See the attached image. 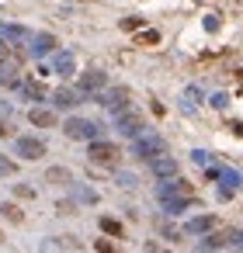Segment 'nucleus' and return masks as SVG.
I'll return each instance as SVG.
<instances>
[{"mask_svg": "<svg viewBox=\"0 0 243 253\" xmlns=\"http://www.w3.org/2000/svg\"><path fill=\"white\" fill-rule=\"evenodd\" d=\"M160 198H163V205L170 211H181V208H188L194 201V187L188 180H174V184H163L160 187Z\"/></svg>", "mask_w": 243, "mask_h": 253, "instance_id": "obj_1", "label": "nucleus"}, {"mask_svg": "<svg viewBox=\"0 0 243 253\" xmlns=\"http://www.w3.org/2000/svg\"><path fill=\"white\" fill-rule=\"evenodd\" d=\"M136 156L146 160V163H153V160H160V156H170V153H167V139L143 132V135L136 139Z\"/></svg>", "mask_w": 243, "mask_h": 253, "instance_id": "obj_2", "label": "nucleus"}, {"mask_svg": "<svg viewBox=\"0 0 243 253\" xmlns=\"http://www.w3.org/2000/svg\"><path fill=\"white\" fill-rule=\"evenodd\" d=\"M115 128L122 135H129V139H139L146 125H143V115L139 111H122V115H115Z\"/></svg>", "mask_w": 243, "mask_h": 253, "instance_id": "obj_3", "label": "nucleus"}, {"mask_svg": "<svg viewBox=\"0 0 243 253\" xmlns=\"http://www.w3.org/2000/svg\"><path fill=\"white\" fill-rule=\"evenodd\" d=\"M87 156H91L94 163H104V167H115L122 153H118V146H115V142H91V146H87Z\"/></svg>", "mask_w": 243, "mask_h": 253, "instance_id": "obj_4", "label": "nucleus"}, {"mask_svg": "<svg viewBox=\"0 0 243 253\" xmlns=\"http://www.w3.org/2000/svg\"><path fill=\"white\" fill-rule=\"evenodd\" d=\"M63 132H66L70 139H77V142H87V139H94V135H97V125H94V122H87V118H70V122L63 125Z\"/></svg>", "mask_w": 243, "mask_h": 253, "instance_id": "obj_5", "label": "nucleus"}, {"mask_svg": "<svg viewBox=\"0 0 243 253\" xmlns=\"http://www.w3.org/2000/svg\"><path fill=\"white\" fill-rule=\"evenodd\" d=\"M14 153H18V156H25V160H42V156H46V142H42V139L25 135V139H18V142H14Z\"/></svg>", "mask_w": 243, "mask_h": 253, "instance_id": "obj_6", "label": "nucleus"}, {"mask_svg": "<svg viewBox=\"0 0 243 253\" xmlns=\"http://www.w3.org/2000/svg\"><path fill=\"white\" fill-rule=\"evenodd\" d=\"M97 101H101L104 108H111L115 115H122V111H129V90H125V87H115V90H111L108 97H97Z\"/></svg>", "mask_w": 243, "mask_h": 253, "instance_id": "obj_7", "label": "nucleus"}, {"mask_svg": "<svg viewBox=\"0 0 243 253\" xmlns=\"http://www.w3.org/2000/svg\"><path fill=\"white\" fill-rule=\"evenodd\" d=\"M104 84H108V77H104L101 70H91V73L80 77V90H87V94H91V90H101Z\"/></svg>", "mask_w": 243, "mask_h": 253, "instance_id": "obj_8", "label": "nucleus"}, {"mask_svg": "<svg viewBox=\"0 0 243 253\" xmlns=\"http://www.w3.org/2000/svg\"><path fill=\"white\" fill-rule=\"evenodd\" d=\"M52 49H56V39H52V35H46V32H42V35H32V52H35V56H46V52H52Z\"/></svg>", "mask_w": 243, "mask_h": 253, "instance_id": "obj_9", "label": "nucleus"}, {"mask_svg": "<svg viewBox=\"0 0 243 253\" xmlns=\"http://www.w3.org/2000/svg\"><path fill=\"white\" fill-rule=\"evenodd\" d=\"M73 70H77L73 52H59V56H56V73H59V77H73Z\"/></svg>", "mask_w": 243, "mask_h": 253, "instance_id": "obj_10", "label": "nucleus"}, {"mask_svg": "<svg viewBox=\"0 0 243 253\" xmlns=\"http://www.w3.org/2000/svg\"><path fill=\"white\" fill-rule=\"evenodd\" d=\"M149 167H153L156 177H174V173H177V163H174L170 156H160V160H153Z\"/></svg>", "mask_w": 243, "mask_h": 253, "instance_id": "obj_11", "label": "nucleus"}, {"mask_svg": "<svg viewBox=\"0 0 243 253\" xmlns=\"http://www.w3.org/2000/svg\"><path fill=\"white\" fill-rule=\"evenodd\" d=\"M28 118H32V125H42V128L56 125V115H52V111H46V108H32V111H28Z\"/></svg>", "mask_w": 243, "mask_h": 253, "instance_id": "obj_12", "label": "nucleus"}, {"mask_svg": "<svg viewBox=\"0 0 243 253\" xmlns=\"http://www.w3.org/2000/svg\"><path fill=\"white\" fill-rule=\"evenodd\" d=\"M212 225H215V218H212V215H198V218H191V222H188V232H208Z\"/></svg>", "mask_w": 243, "mask_h": 253, "instance_id": "obj_13", "label": "nucleus"}, {"mask_svg": "<svg viewBox=\"0 0 243 253\" xmlns=\"http://www.w3.org/2000/svg\"><path fill=\"white\" fill-rule=\"evenodd\" d=\"M52 101H56L59 108H73V104H80V97H77L73 90H56V94H52Z\"/></svg>", "mask_w": 243, "mask_h": 253, "instance_id": "obj_14", "label": "nucleus"}, {"mask_svg": "<svg viewBox=\"0 0 243 253\" xmlns=\"http://www.w3.org/2000/svg\"><path fill=\"white\" fill-rule=\"evenodd\" d=\"M101 232H108V236H115V239H118V236H122V222H118V218H111V215H104V218H101Z\"/></svg>", "mask_w": 243, "mask_h": 253, "instance_id": "obj_15", "label": "nucleus"}, {"mask_svg": "<svg viewBox=\"0 0 243 253\" xmlns=\"http://www.w3.org/2000/svg\"><path fill=\"white\" fill-rule=\"evenodd\" d=\"M46 180H52V184H70L73 177H70V170H63V167H52V170L46 173Z\"/></svg>", "mask_w": 243, "mask_h": 253, "instance_id": "obj_16", "label": "nucleus"}, {"mask_svg": "<svg viewBox=\"0 0 243 253\" xmlns=\"http://www.w3.org/2000/svg\"><path fill=\"white\" fill-rule=\"evenodd\" d=\"M0 211H4V218H11V222H25L21 208H18V205H11V201H7V205H0Z\"/></svg>", "mask_w": 243, "mask_h": 253, "instance_id": "obj_17", "label": "nucleus"}, {"mask_svg": "<svg viewBox=\"0 0 243 253\" xmlns=\"http://www.w3.org/2000/svg\"><path fill=\"white\" fill-rule=\"evenodd\" d=\"M136 42H139V45H156V42H160V32H139Z\"/></svg>", "mask_w": 243, "mask_h": 253, "instance_id": "obj_18", "label": "nucleus"}, {"mask_svg": "<svg viewBox=\"0 0 243 253\" xmlns=\"http://www.w3.org/2000/svg\"><path fill=\"white\" fill-rule=\"evenodd\" d=\"M14 170H18V163H14V160H4V156H0V177H11Z\"/></svg>", "mask_w": 243, "mask_h": 253, "instance_id": "obj_19", "label": "nucleus"}, {"mask_svg": "<svg viewBox=\"0 0 243 253\" xmlns=\"http://www.w3.org/2000/svg\"><path fill=\"white\" fill-rule=\"evenodd\" d=\"M94 246H97V253H122V250H118L115 243H108V239H97Z\"/></svg>", "mask_w": 243, "mask_h": 253, "instance_id": "obj_20", "label": "nucleus"}, {"mask_svg": "<svg viewBox=\"0 0 243 253\" xmlns=\"http://www.w3.org/2000/svg\"><path fill=\"white\" fill-rule=\"evenodd\" d=\"M28 97H46V87L42 84H28Z\"/></svg>", "mask_w": 243, "mask_h": 253, "instance_id": "obj_21", "label": "nucleus"}, {"mask_svg": "<svg viewBox=\"0 0 243 253\" xmlns=\"http://www.w3.org/2000/svg\"><path fill=\"white\" fill-rule=\"evenodd\" d=\"M226 239H229V232H215V236H212V239H208V243H212V246H222V243H226Z\"/></svg>", "mask_w": 243, "mask_h": 253, "instance_id": "obj_22", "label": "nucleus"}, {"mask_svg": "<svg viewBox=\"0 0 243 253\" xmlns=\"http://www.w3.org/2000/svg\"><path fill=\"white\" fill-rule=\"evenodd\" d=\"M139 25H143V18H125L122 21V28H139Z\"/></svg>", "mask_w": 243, "mask_h": 253, "instance_id": "obj_23", "label": "nucleus"}, {"mask_svg": "<svg viewBox=\"0 0 243 253\" xmlns=\"http://www.w3.org/2000/svg\"><path fill=\"white\" fill-rule=\"evenodd\" d=\"M18 198H35V191H32V187H25V184H18Z\"/></svg>", "mask_w": 243, "mask_h": 253, "instance_id": "obj_24", "label": "nucleus"}, {"mask_svg": "<svg viewBox=\"0 0 243 253\" xmlns=\"http://www.w3.org/2000/svg\"><path fill=\"white\" fill-rule=\"evenodd\" d=\"M205 28H208V32H215V28H219V21H215V14H208V18H205Z\"/></svg>", "mask_w": 243, "mask_h": 253, "instance_id": "obj_25", "label": "nucleus"}, {"mask_svg": "<svg viewBox=\"0 0 243 253\" xmlns=\"http://www.w3.org/2000/svg\"><path fill=\"white\" fill-rule=\"evenodd\" d=\"M0 239H4V236H0Z\"/></svg>", "mask_w": 243, "mask_h": 253, "instance_id": "obj_26", "label": "nucleus"}]
</instances>
